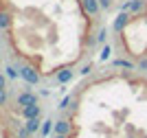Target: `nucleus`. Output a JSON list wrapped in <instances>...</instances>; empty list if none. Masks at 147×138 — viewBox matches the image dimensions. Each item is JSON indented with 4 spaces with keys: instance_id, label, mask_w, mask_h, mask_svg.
Instances as JSON below:
<instances>
[{
    "instance_id": "nucleus-1",
    "label": "nucleus",
    "mask_w": 147,
    "mask_h": 138,
    "mask_svg": "<svg viewBox=\"0 0 147 138\" xmlns=\"http://www.w3.org/2000/svg\"><path fill=\"white\" fill-rule=\"evenodd\" d=\"M18 81H22L18 66L16 64H5L2 50H0V138H33L35 136L29 129L26 108L20 105V92L24 88H18L16 85Z\"/></svg>"
},
{
    "instance_id": "nucleus-2",
    "label": "nucleus",
    "mask_w": 147,
    "mask_h": 138,
    "mask_svg": "<svg viewBox=\"0 0 147 138\" xmlns=\"http://www.w3.org/2000/svg\"><path fill=\"white\" fill-rule=\"evenodd\" d=\"M121 11H127L129 15H143L147 11V0H127L121 5Z\"/></svg>"
},
{
    "instance_id": "nucleus-3",
    "label": "nucleus",
    "mask_w": 147,
    "mask_h": 138,
    "mask_svg": "<svg viewBox=\"0 0 147 138\" xmlns=\"http://www.w3.org/2000/svg\"><path fill=\"white\" fill-rule=\"evenodd\" d=\"M81 9H84V15L88 20H97L101 15V5L99 0H81Z\"/></svg>"
},
{
    "instance_id": "nucleus-4",
    "label": "nucleus",
    "mask_w": 147,
    "mask_h": 138,
    "mask_svg": "<svg viewBox=\"0 0 147 138\" xmlns=\"http://www.w3.org/2000/svg\"><path fill=\"white\" fill-rule=\"evenodd\" d=\"M134 20V15H129L127 11H121L114 18V22H112V33H123V31L129 26V22Z\"/></svg>"
},
{
    "instance_id": "nucleus-5",
    "label": "nucleus",
    "mask_w": 147,
    "mask_h": 138,
    "mask_svg": "<svg viewBox=\"0 0 147 138\" xmlns=\"http://www.w3.org/2000/svg\"><path fill=\"white\" fill-rule=\"evenodd\" d=\"M73 77H75V66H66V68H61V70H57L55 77L51 79V81L57 83V85H64V83H68Z\"/></svg>"
},
{
    "instance_id": "nucleus-6",
    "label": "nucleus",
    "mask_w": 147,
    "mask_h": 138,
    "mask_svg": "<svg viewBox=\"0 0 147 138\" xmlns=\"http://www.w3.org/2000/svg\"><path fill=\"white\" fill-rule=\"evenodd\" d=\"M110 66L112 68H125V70H136V64L129 59H114V61H110Z\"/></svg>"
},
{
    "instance_id": "nucleus-7",
    "label": "nucleus",
    "mask_w": 147,
    "mask_h": 138,
    "mask_svg": "<svg viewBox=\"0 0 147 138\" xmlns=\"http://www.w3.org/2000/svg\"><path fill=\"white\" fill-rule=\"evenodd\" d=\"M92 72H94V64H92V61H88V64H84V66L79 68L81 77H88V75H92Z\"/></svg>"
},
{
    "instance_id": "nucleus-8",
    "label": "nucleus",
    "mask_w": 147,
    "mask_h": 138,
    "mask_svg": "<svg viewBox=\"0 0 147 138\" xmlns=\"http://www.w3.org/2000/svg\"><path fill=\"white\" fill-rule=\"evenodd\" d=\"M105 40H108V29L101 26V29L97 31V44H105Z\"/></svg>"
},
{
    "instance_id": "nucleus-9",
    "label": "nucleus",
    "mask_w": 147,
    "mask_h": 138,
    "mask_svg": "<svg viewBox=\"0 0 147 138\" xmlns=\"http://www.w3.org/2000/svg\"><path fill=\"white\" fill-rule=\"evenodd\" d=\"M99 5H101V11H110L114 7V0H99Z\"/></svg>"
},
{
    "instance_id": "nucleus-10",
    "label": "nucleus",
    "mask_w": 147,
    "mask_h": 138,
    "mask_svg": "<svg viewBox=\"0 0 147 138\" xmlns=\"http://www.w3.org/2000/svg\"><path fill=\"white\" fill-rule=\"evenodd\" d=\"M136 70H147V55H143L141 59L136 61Z\"/></svg>"
},
{
    "instance_id": "nucleus-11",
    "label": "nucleus",
    "mask_w": 147,
    "mask_h": 138,
    "mask_svg": "<svg viewBox=\"0 0 147 138\" xmlns=\"http://www.w3.org/2000/svg\"><path fill=\"white\" fill-rule=\"evenodd\" d=\"M110 53H112V46L110 44H103V50H101V59H108V57H110Z\"/></svg>"
}]
</instances>
